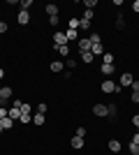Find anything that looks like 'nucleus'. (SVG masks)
<instances>
[{"instance_id":"nucleus-31","label":"nucleus","mask_w":139,"mask_h":155,"mask_svg":"<svg viewBox=\"0 0 139 155\" xmlns=\"http://www.w3.org/2000/svg\"><path fill=\"white\" fill-rule=\"evenodd\" d=\"M93 16H95V12H93V9H86V12H84V19L93 21Z\"/></svg>"},{"instance_id":"nucleus-37","label":"nucleus","mask_w":139,"mask_h":155,"mask_svg":"<svg viewBox=\"0 0 139 155\" xmlns=\"http://www.w3.org/2000/svg\"><path fill=\"white\" fill-rule=\"evenodd\" d=\"M132 125L139 130V114H134V116H132Z\"/></svg>"},{"instance_id":"nucleus-41","label":"nucleus","mask_w":139,"mask_h":155,"mask_svg":"<svg viewBox=\"0 0 139 155\" xmlns=\"http://www.w3.org/2000/svg\"><path fill=\"white\" fill-rule=\"evenodd\" d=\"M130 143H137V146H139V132H137V134H132V141H130Z\"/></svg>"},{"instance_id":"nucleus-17","label":"nucleus","mask_w":139,"mask_h":155,"mask_svg":"<svg viewBox=\"0 0 139 155\" xmlns=\"http://www.w3.org/2000/svg\"><path fill=\"white\" fill-rule=\"evenodd\" d=\"M116 30H125V19H123V14L116 16Z\"/></svg>"},{"instance_id":"nucleus-20","label":"nucleus","mask_w":139,"mask_h":155,"mask_svg":"<svg viewBox=\"0 0 139 155\" xmlns=\"http://www.w3.org/2000/svg\"><path fill=\"white\" fill-rule=\"evenodd\" d=\"M9 118H12V120L21 118V109H19V107H12V109H9Z\"/></svg>"},{"instance_id":"nucleus-18","label":"nucleus","mask_w":139,"mask_h":155,"mask_svg":"<svg viewBox=\"0 0 139 155\" xmlns=\"http://www.w3.org/2000/svg\"><path fill=\"white\" fill-rule=\"evenodd\" d=\"M88 39H91V44H102V37H100V32H91V35H88Z\"/></svg>"},{"instance_id":"nucleus-39","label":"nucleus","mask_w":139,"mask_h":155,"mask_svg":"<svg viewBox=\"0 0 139 155\" xmlns=\"http://www.w3.org/2000/svg\"><path fill=\"white\" fill-rule=\"evenodd\" d=\"M7 28H9V26H7L5 21H0V35H2V32H7Z\"/></svg>"},{"instance_id":"nucleus-34","label":"nucleus","mask_w":139,"mask_h":155,"mask_svg":"<svg viewBox=\"0 0 139 155\" xmlns=\"http://www.w3.org/2000/svg\"><path fill=\"white\" fill-rule=\"evenodd\" d=\"M65 65H67V67H70V70H74V67H77V60H72V58H67V60H65Z\"/></svg>"},{"instance_id":"nucleus-38","label":"nucleus","mask_w":139,"mask_h":155,"mask_svg":"<svg viewBox=\"0 0 139 155\" xmlns=\"http://www.w3.org/2000/svg\"><path fill=\"white\" fill-rule=\"evenodd\" d=\"M77 137H81V139H84V137H86V127H79V130H77Z\"/></svg>"},{"instance_id":"nucleus-22","label":"nucleus","mask_w":139,"mask_h":155,"mask_svg":"<svg viewBox=\"0 0 139 155\" xmlns=\"http://www.w3.org/2000/svg\"><path fill=\"white\" fill-rule=\"evenodd\" d=\"M56 51H58L63 58H67V56H70V46H56Z\"/></svg>"},{"instance_id":"nucleus-15","label":"nucleus","mask_w":139,"mask_h":155,"mask_svg":"<svg viewBox=\"0 0 139 155\" xmlns=\"http://www.w3.org/2000/svg\"><path fill=\"white\" fill-rule=\"evenodd\" d=\"M65 37H67V42H74V39H79V30H70V28H67Z\"/></svg>"},{"instance_id":"nucleus-35","label":"nucleus","mask_w":139,"mask_h":155,"mask_svg":"<svg viewBox=\"0 0 139 155\" xmlns=\"http://www.w3.org/2000/svg\"><path fill=\"white\" fill-rule=\"evenodd\" d=\"M109 118H116V107L114 104H109Z\"/></svg>"},{"instance_id":"nucleus-25","label":"nucleus","mask_w":139,"mask_h":155,"mask_svg":"<svg viewBox=\"0 0 139 155\" xmlns=\"http://www.w3.org/2000/svg\"><path fill=\"white\" fill-rule=\"evenodd\" d=\"M46 109H49V104H46V102H40V104H37V114H46Z\"/></svg>"},{"instance_id":"nucleus-26","label":"nucleus","mask_w":139,"mask_h":155,"mask_svg":"<svg viewBox=\"0 0 139 155\" xmlns=\"http://www.w3.org/2000/svg\"><path fill=\"white\" fill-rule=\"evenodd\" d=\"M19 120H21V123H30V120H33V114H21Z\"/></svg>"},{"instance_id":"nucleus-28","label":"nucleus","mask_w":139,"mask_h":155,"mask_svg":"<svg viewBox=\"0 0 139 155\" xmlns=\"http://www.w3.org/2000/svg\"><path fill=\"white\" fill-rule=\"evenodd\" d=\"M84 7H86V9H93V7H98V0H86V2H84Z\"/></svg>"},{"instance_id":"nucleus-13","label":"nucleus","mask_w":139,"mask_h":155,"mask_svg":"<svg viewBox=\"0 0 139 155\" xmlns=\"http://www.w3.org/2000/svg\"><path fill=\"white\" fill-rule=\"evenodd\" d=\"M44 9H46V14H49V16H58V9H60V7H58V5H53V2H49Z\"/></svg>"},{"instance_id":"nucleus-27","label":"nucleus","mask_w":139,"mask_h":155,"mask_svg":"<svg viewBox=\"0 0 139 155\" xmlns=\"http://www.w3.org/2000/svg\"><path fill=\"white\" fill-rule=\"evenodd\" d=\"M70 30H79V19H70Z\"/></svg>"},{"instance_id":"nucleus-11","label":"nucleus","mask_w":139,"mask_h":155,"mask_svg":"<svg viewBox=\"0 0 139 155\" xmlns=\"http://www.w3.org/2000/svg\"><path fill=\"white\" fill-rule=\"evenodd\" d=\"M33 123L37 125V127H42V125L46 123V114H35V116H33Z\"/></svg>"},{"instance_id":"nucleus-6","label":"nucleus","mask_w":139,"mask_h":155,"mask_svg":"<svg viewBox=\"0 0 139 155\" xmlns=\"http://www.w3.org/2000/svg\"><path fill=\"white\" fill-rule=\"evenodd\" d=\"M107 148L111 150V153H121V150H123V143H121L118 139H109V141H107Z\"/></svg>"},{"instance_id":"nucleus-43","label":"nucleus","mask_w":139,"mask_h":155,"mask_svg":"<svg viewBox=\"0 0 139 155\" xmlns=\"http://www.w3.org/2000/svg\"><path fill=\"white\" fill-rule=\"evenodd\" d=\"M2 77H5V70H2V67H0V79H2Z\"/></svg>"},{"instance_id":"nucleus-10","label":"nucleus","mask_w":139,"mask_h":155,"mask_svg":"<svg viewBox=\"0 0 139 155\" xmlns=\"http://www.w3.org/2000/svg\"><path fill=\"white\" fill-rule=\"evenodd\" d=\"M70 146H72L74 150H79V148H84V139H81V137H77V134H74L72 139H70Z\"/></svg>"},{"instance_id":"nucleus-23","label":"nucleus","mask_w":139,"mask_h":155,"mask_svg":"<svg viewBox=\"0 0 139 155\" xmlns=\"http://www.w3.org/2000/svg\"><path fill=\"white\" fill-rule=\"evenodd\" d=\"M19 5H21V9H23V12H28V9L33 7V0H21Z\"/></svg>"},{"instance_id":"nucleus-2","label":"nucleus","mask_w":139,"mask_h":155,"mask_svg":"<svg viewBox=\"0 0 139 155\" xmlns=\"http://www.w3.org/2000/svg\"><path fill=\"white\" fill-rule=\"evenodd\" d=\"M132 81H134L132 72H123V74H121V79L116 81V84H118L121 88H130V86H132Z\"/></svg>"},{"instance_id":"nucleus-24","label":"nucleus","mask_w":139,"mask_h":155,"mask_svg":"<svg viewBox=\"0 0 139 155\" xmlns=\"http://www.w3.org/2000/svg\"><path fill=\"white\" fill-rule=\"evenodd\" d=\"M102 63H109V65H114V53L104 51V58H102Z\"/></svg>"},{"instance_id":"nucleus-30","label":"nucleus","mask_w":139,"mask_h":155,"mask_svg":"<svg viewBox=\"0 0 139 155\" xmlns=\"http://www.w3.org/2000/svg\"><path fill=\"white\" fill-rule=\"evenodd\" d=\"M60 23V16H49V26H58Z\"/></svg>"},{"instance_id":"nucleus-42","label":"nucleus","mask_w":139,"mask_h":155,"mask_svg":"<svg viewBox=\"0 0 139 155\" xmlns=\"http://www.w3.org/2000/svg\"><path fill=\"white\" fill-rule=\"evenodd\" d=\"M130 91H139V81H132V86H130Z\"/></svg>"},{"instance_id":"nucleus-7","label":"nucleus","mask_w":139,"mask_h":155,"mask_svg":"<svg viewBox=\"0 0 139 155\" xmlns=\"http://www.w3.org/2000/svg\"><path fill=\"white\" fill-rule=\"evenodd\" d=\"M16 23H21V26H28V23H30V12H23V9H21L19 16H16Z\"/></svg>"},{"instance_id":"nucleus-36","label":"nucleus","mask_w":139,"mask_h":155,"mask_svg":"<svg viewBox=\"0 0 139 155\" xmlns=\"http://www.w3.org/2000/svg\"><path fill=\"white\" fill-rule=\"evenodd\" d=\"M21 114H30V104H21Z\"/></svg>"},{"instance_id":"nucleus-33","label":"nucleus","mask_w":139,"mask_h":155,"mask_svg":"<svg viewBox=\"0 0 139 155\" xmlns=\"http://www.w3.org/2000/svg\"><path fill=\"white\" fill-rule=\"evenodd\" d=\"M130 100H132L134 104H139V91H132V95H130Z\"/></svg>"},{"instance_id":"nucleus-29","label":"nucleus","mask_w":139,"mask_h":155,"mask_svg":"<svg viewBox=\"0 0 139 155\" xmlns=\"http://www.w3.org/2000/svg\"><path fill=\"white\" fill-rule=\"evenodd\" d=\"M127 150H130L132 155H139V146H137V143H130V146H127Z\"/></svg>"},{"instance_id":"nucleus-4","label":"nucleus","mask_w":139,"mask_h":155,"mask_svg":"<svg viewBox=\"0 0 139 155\" xmlns=\"http://www.w3.org/2000/svg\"><path fill=\"white\" fill-rule=\"evenodd\" d=\"M93 114L98 118H107L109 116V104H95V107H93Z\"/></svg>"},{"instance_id":"nucleus-12","label":"nucleus","mask_w":139,"mask_h":155,"mask_svg":"<svg viewBox=\"0 0 139 155\" xmlns=\"http://www.w3.org/2000/svg\"><path fill=\"white\" fill-rule=\"evenodd\" d=\"M100 70H102V74H104V77H109V74H114V70H116V67H114V65H109V63H102V65H100Z\"/></svg>"},{"instance_id":"nucleus-16","label":"nucleus","mask_w":139,"mask_h":155,"mask_svg":"<svg viewBox=\"0 0 139 155\" xmlns=\"http://www.w3.org/2000/svg\"><path fill=\"white\" fill-rule=\"evenodd\" d=\"M0 125H2V130L7 132V130H12V127H14V120L7 116V118H2V120H0Z\"/></svg>"},{"instance_id":"nucleus-32","label":"nucleus","mask_w":139,"mask_h":155,"mask_svg":"<svg viewBox=\"0 0 139 155\" xmlns=\"http://www.w3.org/2000/svg\"><path fill=\"white\" fill-rule=\"evenodd\" d=\"M9 116V109H5V107H0V120H2V118H7Z\"/></svg>"},{"instance_id":"nucleus-1","label":"nucleus","mask_w":139,"mask_h":155,"mask_svg":"<svg viewBox=\"0 0 139 155\" xmlns=\"http://www.w3.org/2000/svg\"><path fill=\"white\" fill-rule=\"evenodd\" d=\"M100 88H102V93H107V95H118L123 88H121L116 81H111V79H104L102 84H100Z\"/></svg>"},{"instance_id":"nucleus-19","label":"nucleus","mask_w":139,"mask_h":155,"mask_svg":"<svg viewBox=\"0 0 139 155\" xmlns=\"http://www.w3.org/2000/svg\"><path fill=\"white\" fill-rule=\"evenodd\" d=\"M93 60H95V56H93L91 51H86V53H81V63H88V65H91Z\"/></svg>"},{"instance_id":"nucleus-40","label":"nucleus","mask_w":139,"mask_h":155,"mask_svg":"<svg viewBox=\"0 0 139 155\" xmlns=\"http://www.w3.org/2000/svg\"><path fill=\"white\" fill-rule=\"evenodd\" d=\"M132 12L139 14V0H134V2H132Z\"/></svg>"},{"instance_id":"nucleus-9","label":"nucleus","mask_w":139,"mask_h":155,"mask_svg":"<svg viewBox=\"0 0 139 155\" xmlns=\"http://www.w3.org/2000/svg\"><path fill=\"white\" fill-rule=\"evenodd\" d=\"M49 67H51V72H56V74H58V72L65 70V60H51V65H49Z\"/></svg>"},{"instance_id":"nucleus-21","label":"nucleus","mask_w":139,"mask_h":155,"mask_svg":"<svg viewBox=\"0 0 139 155\" xmlns=\"http://www.w3.org/2000/svg\"><path fill=\"white\" fill-rule=\"evenodd\" d=\"M79 28H81V30H91V21L81 16V19H79Z\"/></svg>"},{"instance_id":"nucleus-5","label":"nucleus","mask_w":139,"mask_h":155,"mask_svg":"<svg viewBox=\"0 0 139 155\" xmlns=\"http://www.w3.org/2000/svg\"><path fill=\"white\" fill-rule=\"evenodd\" d=\"M77 46H79V53H86V51H91V39L88 37H79L77 39Z\"/></svg>"},{"instance_id":"nucleus-3","label":"nucleus","mask_w":139,"mask_h":155,"mask_svg":"<svg viewBox=\"0 0 139 155\" xmlns=\"http://www.w3.org/2000/svg\"><path fill=\"white\" fill-rule=\"evenodd\" d=\"M67 44H70V42H67L65 32H60V30L53 32V49H56V46H67Z\"/></svg>"},{"instance_id":"nucleus-44","label":"nucleus","mask_w":139,"mask_h":155,"mask_svg":"<svg viewBox=\"0 0 139 155\" xmlns=\"http://www.w3.org/2000/svg\"><path fill=\"white\" fill-rule=\"evenodd\" d=\"M0 107H2V97H0Z\"/></svg>"},{"instance_id":"nucleus-14","label":"nucleus","mask_w":139,"mask_h":155,"mask_svg":"<svg viewBox=\"0 0 139 155\" xmlns=\"http://www.w3.org/2000/svg\"><path fill=\"white\" fill-rule=\"evenodd\" d=\"M91 53H93V56H104V46H102V44H93Z\"/></svg>"},{"instance_id":"nucleus-8","label":"nucleus","mask_w":139,"mask_h":155,"mask_svg":"<svg viewBox=\"0 0 139 155\" xmlns=\"http://www.w3.org/2000/svg\"><path fill=\"white\" fill-rule=\"evenodd\" d=\"M12 95H14V91L9 86H0V97H2V102H5V100H12Z\"/></svg>"}]
</instances>
